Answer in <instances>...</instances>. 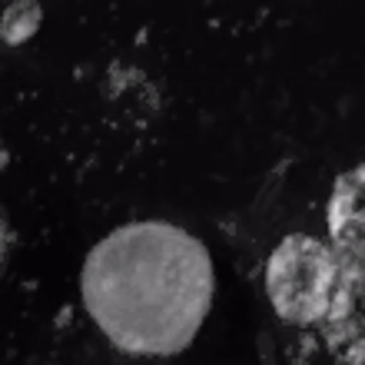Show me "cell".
<instances>
[{
	"label": "cell",
	"mask_w": 365,
	"mask_h": 365,
	"mask_svg": "<svg viewBox=\"0 0 365 365\" xmlns=\"http://www.w3.org/2000/svg\"><path fill=\"white\" fill-rule=\"evenodd\" d=\"M83 306L130 356H176L206 322L216 292L212 256L173 222H126L83 262Z\"/></svg>",
	"instance_id": "6da1fadb"
},
{
	"label": "cell",
	"mask_w": 365,
	"mask_h": 365,
	"mask_svg": "<svg viewBox=\"0 0 365 365\" xmlns=\"http://www.w3.org/2000/svg\"><path fill=\"white\" fill-rule=\"evenodd\" d=\"M339 365H365V329L346 346V352L336 359Z\"/></svg>",
	"instance_id": "277c9868"
},
{
	"label": "cell",
	"mask_w": 365,
	"mask_h": 365,
	"mask_svg": "<svg viewBox=\"0 0 365 365\" xmlns=\"http://www.w3.org/2000/svg\"><path fill=\"white\" fill-rule=\"evenodd\" d=\"M326 226L339 259V289L319 332L332 359H339L365 329V163L346 170L332 182Z\"/></svg>",
	"instance_id": "7a4b0ae2"
},
{
	"label": "cell",
	"mask_w": 365,
	"mask_h": 365,
	"mask_svg": "<svg viewBox=\"0 0 365 365\" xmlns=\"http://www.w3.org/2000/svg\"><path fill=\"white\" fill-rule=\"evenodd\" d=\"M339 289V259L329 240L292 232L266 266V292L276 316L289 326H322Z\"/></svg>",
	"instance_id": "3957f363"
}]
</instances>
